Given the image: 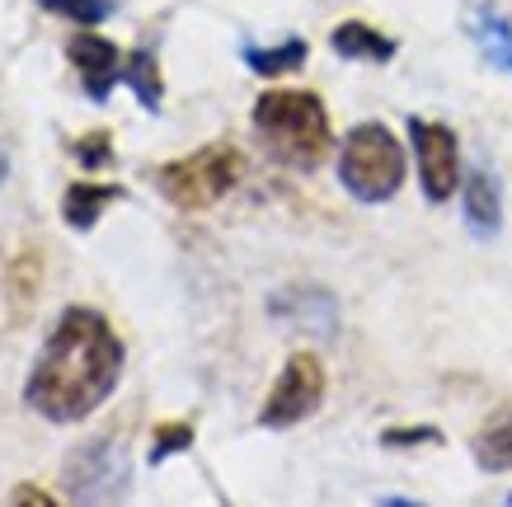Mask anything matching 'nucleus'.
<instances>
[{
  "instance_id": "f03ea898",
  "label": "nucleus",
  "mask_w": 512,
  "mask_h": 507,
  "mask_svg": "<svg viewBox=\"0 0 512 507\" xmlns=\"http://www.w3.org/2000/svg\"><path fill=\"white\" fill-rule=\"evenodd\" d=\"M254 137L264 141V151L278 165L296 174H315L329 160L334 146V127H329V108L315 90H268L254 99Z\"/></svg>"
},
{
  "instance_id": "423d86ee",
  "label": "nucleus",
  "mask_w": 512,
  "mask_h": 507,
  "mask_svg": "<svg viewBox=\"0 0 512 507\" xmlns=\"http://www.w3.org/2000/svg\"><path fill=\"white\" fill-rule=\"evenodd\" d=\"M132 484V461L113 437H90L66 456V498L71 503H113Z\"/></svg>"
},
{
  "instance_id": "f3484780",
  "label": "nucleus",
  "mask_w": 512,
  "mask_h": 507,
  "mask_svg": "<svg viewBox=\"0 0 512 507\" xmlns=\"http://www.w3.org/2000/svg\"><path fill=\"white\" fill-rule=\"evenodd\" d=\"M43 10H52V15L71 19V24H80V29H94V24H104V19H113V0H38Z\"/></svg>"
},
{
  "instance_id": "aec40b11",
  "label": "nucleus",
  "mask_w": 512,
  "mask_h": 507,
  "mask_svg": "<svg viewBox=\"0 0 512 507\" xmlns=\"http://www.w3.org/2000/svg\"><path fill=\"white\" fill-rule=\"evenodd\" d=\"M188 446H193V423H160V428L151 432V465L170 461V456L188 451Z\"/></svg>"
},
{
  "instance_id": "9d476101",
  "label": "nucleus",
  "mask_w": 512,
  "mask_h": 507,
  "mask_svg": "<svg viewBox=\"0 0 512 507\" xmlns=\"http://www.w3.org/2000/svg\"><path fill=\"white\" fill-rule=\"evenodd\" d=\"M461 216H466V231L475 240H494L503 226V188L484 165H475L461 179Z\"/></svg>"
},
{
  "instance_id": "9b49d317",
  "label": "nucleus",
  "mask_w": 512,
  "mask_h": 507,
  "mask_svg": "<svg viewBox=\"0 0 512 507\" xmlns=\"http://www.w3.org/2000/svg\"><path fill=\"white\" fill-rule=\"evenodd\" d=\"M470 456L484 475H512V400L498 404L470 437Z\"/></svg>"
},
{
  "instance_id": "5701e85b",
  "label": "nucleus",
  "mask_w": 512,
  "mask_h": 507,
  "mask_svg": "<svg viewBox=\"0 0 512 507\" xmlns=\"http://www.w3.org/2000/svg\"><path fill=\"white\" fill-rule=\"evenodd\" d=\"M5 174H10V155H5V146H0V184H5Z\"/></svg>"
},
{
  "instance_id": "20e7f679",
  "label": "nucleus",
  "mask_w": 512,
  "mask_h": 507,
  "mask_svg": "<svg viewBox=\"0 0 512 507\" xmlns=\"http://www.w3.org/2000/svg\"><path fill=\"white\" fill-rule=\"evenodd\" d=\"M404 169H409L404 146L386 123H357L353 132L343 137L339 184L348 188L357 202H367V207L390 202L404 184Z\"/></svg>"
},
{
  "instance_id": "b1692460",
  "label": "nucleus",
  "mask_w": 512,
  "mask_h": 507,
  "mask_svg": "<svg viewBox=\"0 0 512 507\" xmlns=\"http://www.w3.org/2000/svg\"><path fill=\"white\" fill-rule=\"evenodd\" d=\"M508 507H512V493H508Z\"/></svg>"
},
{
  "instance_id": "7ed1b4c3",
  "label": "nucleus",
  "mask_w": 512,
  "mask_h": 507,
  "mask_svg": "<svg viewBox=\"0 0 512 507\" xmlns=\"http://www.w3.org/2000/svg\"><path fill=\"white\" fill-rule=\"evenodd\" d=\"M245 174V155L235 151L231 141H212L193 155H179V160H165V165L151 169L160 198L179 207V212H207L217 207Z\"/></svg>"
},
{
  "instance_id": "dca6fc26",
  "label": "nucleus",
  "mask_w": 512,
  "mask_h": 507,
  "mask_svg": "<svg viewBox=\"0 0 512 507\" xmlns=\"http://www.w3.org/2000/svg\"><path fill=\"white\" fill-rule=\"evenodd\" d=\"M123 85L137 94V104L146 108V113H160V104H165V80H160L156 52H151L146 43L127 52V62H123Z\"/></svg>"
},
{
  "instance_id": "a211bd4d",
  "label": "nucleus",
  "mask_w": 512,
  "mask_h": 507,
  "mask_svg": "<svg viewBox=\"0 0 512 507\" xmlns=\"http://www.w3.org/2000/svg\"><path fill=\"white\" fill-rule=\"evenodd\" d=\"M71 160H76L80 169H104V165H113V137L99 127V132H85V137H76L71 146Z\"/></svg>"
},
{
  "instance_id": "2eb2a0df",
  "label": "nucleus",
  "mask_w": 512,
  "mask_h": 507,
  "mask_svg": "<svg viewBox=\"0 0 512 507\" xmlns=\"http://www.w3.org/2000/svg\"><path fill=\"white\" fill-rule=\"evenodd\" d=\"M306 57H311V47H306V38H282V43L273 47H259V43H240V62L254 71V76L264 80H278V76H292V71H301L306 66Z\"/></svg>"
},
{
  "instance_id": "f8f14e48",
  "label": "nucleus",
  "mask_w": 512,
  "mask_h": 507,
  "mask_svg": "<svg viewBox=\"0 0 512 507\" xmlns=\"http://www.w3.org/2000/svg\"><path fill=\"white\" fill-rule=\"evenodd\" d=\"M329 47H334V57H343V62H372V66L395 62V52H400V43L390 33L372 29L362 19H343L339 29L329 33Z\"/></svg>"
},
{
  "instance_id": "39448f33",
  "label": "nucleus",
  "mask_w": 512,
  "mask_h": 507,
  "mask_svg": "<svg viewBox=\"0 0 512 507\" xmlns=\"http://www.w3.org/2000/svg\"><path fill=\"white\" fill-rule=\"evenodd\" d=\"M325 390H329V376H325V362L315 353H292L282 362L278 381L273 390L264 395V409H259V428L268 432H287L325 404Z\"/></svg>"
},
{
  "instance_id": "f257e3e1",
  "label": "nucleus",
  "mask_w": 512,
  "mask_h": 507,
  "mask_svg": "<svg viewBox=\"0 0 512 507\" xmlns=\"http://www.w3.org/2000/svg\"><path fill=\"white\" fill-rule=\"evenodd\" d=\"M127 348L113 324L90 306H66L52 324L43 353L33 357L24 404L47 423H80L123 381Z\"/></svg>"
},
{
  "instance_id": "1a4fd4ad",
  "label": "nucleus",
  "mask_w": 512,
  "mask_h": 507,
  "mask_svg": "<svg viewBox=\"0 0 512 507\" xmlns=\"http://www.w3.org/2000/svg\"><path fill=\"white\" fill-rule=\"evenodd\" d=\"M66 57H71V66L80 71V85H85V94H90L94 104H104L113 94V85L123 80V62L127 52L118 43H109L104 33H71L66 38Z\"/></svg>"
},
{
  "instance_id": "4be33fe9",
  "label": "nucleus",
  "mask_w": 512,
  "mask_h": 507,
  "mask_svg": "<svg viewBox=\"0 0 512 507\" xmlns=\"http://www.w3.org/2000/svg\"><path fill=\"white\" fill-rule=\"evenodd\" d=\"M10 503H52V493H43V489H15V493H10Z\"/></svg>"
},
{
  "instance_id": "6e6552de",
  "label": "nucleus",
  "mask_w": 512,
  "mask_h": 507,
  "mask_svg": "<svg viewBox=\"0 0 512 507\" xmlns=\"http://www.w3.org/2000/svg\"><path fill=\"white\" fill-rule=\"evenodd\" d=\"M268 315L287 329H306V334L334 338L339 334V301L325 287H311V282H296V287H282V292L268 296Z\"/></svg>"
},
{
  "instance_id": "0eeeda50",
  "label": "nucleus",
  "mask_w": 512,
  "mask_h": 507,
  "mask_svg": "<svg viewBox=\"0 0 512 507\" xmlns=\"http://www.w3.org/2000/svg\"><path fill=\"white\" fill-rule=\"evenodd\" d=\"M409 146H414V160H419V184L428 202H451L456 188H461V141L447 123H433V118H409Z\"/></svg>"
},
{
  "instance_id": "412c9836",
  "label": "nucleus",
  "mask_w": 512,
  "mask_h": 507,
  "mask_svg": "<svg viewBox=\"0 0 512 507\" xmlns=\"http://www.w3.org/2000/svg\"><path fill=\"white\" fill-rule=\"evenodd\" d=\"M447 437H442V428H433V423H409V428H386L381 432V446H390V451H409V446H442Z\"/></svg>"
},
{
  "instance_id": "6ab92c4d",
  "label": "nucleus",
  "mask_w": 512,
  "mask_h": 507,
  "mask_svg": "<svg viewBox=\"0 0 512 507\" xmlns=\"http://www.w3.org/2000/svg\"><path fill=\"white\" fill-rule=\"evenodd\" d=\"M5 282H10V292H15L19 301H33V292L43 287V259H38V254H19V259H10Z\"/></svg>"
},
{
  "instance_id": "4468645a",
  "label": "nucleus",
  "mask_w": 512,
  "mask_h": 507,
  "mask_svg": "<svg viewBox=\"0 0 512 507\" xmlns=\"http://www.w3.org/2000/svg\"><path fill=\"white\" fill-rule=\"evenodd\" d=\"M470 38L484 52V62L494 66V71H503V76H512V19L503 10L480 5L475 19H470Z\"/></svg>"
},
{
  "instance_id": "ddd939ff",
  "label": "nucleus",
  "mask_w": 512,
  "mask_h": 507,
  "mask_svg": "<svg viewBox=\"0 0 512 507\" xmlns=\"http://www.w3.org/2000/svg\"><path fill=\"white\" fill-rule=\"evenodd\" d=\"M118 198H127V188H118V184H71L62 193V221L71 226V231H94L99 226V216H104V207L109 202H118Z\"/></svg>"
}]
</instances>
